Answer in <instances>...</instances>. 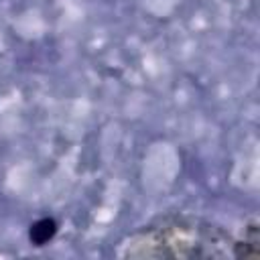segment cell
<instances>
[{"label":"cell","instance_id":"1","mask_svg":"<svg viewBox=\"0 0 260 260\" xmlns=\"http://www.w3.org/2000/svg\"><path fill=\"white\" fill-rule=\"evenodd\" d=\"M234 244L236 238L213 221L193 215H167L130 234L118 254L124 258L234 256Z\"/></svg>","mask_w":260,"mask_h":260},{"label":"cell","instance_id":"2","mask_svg":"<svg viewBox=\"0 0 260 260\" xmlns=\"http://www.w3.org/2000/svg\"><path fill=\"white\" fill-rule=\"evenodd\" d=\"M234 256H244V258H256L258 256V223L252 219L240 238H236L234 244Z\"/></svg>","mask_w":260,"mask_h":260},{"label":"cell","instance_id":"3","mask_svg":"<svg viewBox=\"0 0 260 260\" xmlns=\"http://www.w3.org/2000/svg\"><path fill=\"white\" fill-rule=\"evenodd\" d=\"M57 234V223L49 217H43L39 221H35L30 225V232H28V238L35 246H45L53 236Z\"/></svg>","mask_w":260,"mask_h":260}]
</instances>
